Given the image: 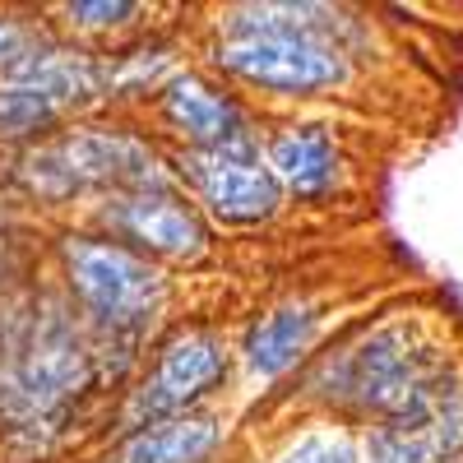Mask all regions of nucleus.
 <instances>
[{
  "instance_id": "nucleus-1",
  "label": "nucleus",
  "mask_w": 463,
  "mask_h": 463,
  "mask_svg": "<svg viewBox=\"0 0 463 463\" xmlns=\"http://www.w3.org/2000/svg\"><path fill=\"white\" fill-rule=\"evenodd\" d=\"M463 366V343L440 311L390 306L334 334L297 380L301 408L325 421L366 431L408 412Z\"/></svg>"
},
{
  "instance_id": "nucleus-2",
  "label": "nucleus",
  "mask_w": 463,
  "mask_h": 463,
  "mask_svg": "<svg viewBox=\"0 0 463 463\" xmlns=\"http://www.w3.org/2000/svg\"><path fill=\"white\" fill-rule=\"evenodd\" d=\"M371 24L320 0H250L218 14L209 70L274 102H316L357 84Z\"/></svg>"
},
{
  "instance_id": "nucleus-3",
  "label": "nucleus",
  "mask_w": 463,
  "mask_h": 463,
  "mask_svg": "<svg viewBox=\"0 0 463 463\" xmlns=\"http://www.w3.org/2000/svg\"><path fill=\"white\" fill-rule=\"evenodd\" d=\"M56 274L65 306L93 338V353H121V362L135 366L144 338L172 301L163 269L98 227H70L56 241Z\"/></svg>"
},
{
  "instance_id": "nucleus-4",
  "label": "nucleus",
  "mask_w": 463,
  "mask_h": 463,
  "mask_svg": "<svg viewBox=\"0 0 463 463\" xmlns=\"http://www.w3.org/2000/svg\"><path fill=\"white\" fill-rule=\"evenodd\" d=\"M172 176L158 144L126 126H61L56 135L37 139L19 153L14 181L33 200L70 204L84 195H116L148 181Z\"/></svg>"
},
{
  "instance_id": "nucleus-5",
  "label": "nucleus",
  "mask_w": 463,
  "mask_h": 463,
  "mask_svg": "<svg viewBox=\"0 0 463 463\" xmlns=\"http://www.w3.org/2000/svg\"><path fill=\"white\" fill-rule=\"evenodd\" d=\"M232 362H237V347L218 325H176L167 338H158L126 399L116 403V436L200 412L213 394L227 390Z\"/></svg>"
},
{
  "instance_id": "nucleus-6",
  "label": "nucleus",
  "mask_w": 463,
  "mask_h": 463,
  "mask_svg": "<svg viewBox=\"0 0 463 463\" xmlns=\"http://www.w3.org/2000/svg\"><path fill=\"white\" fill-rule=\"evenodd\" d=\"M107 98L102 56L47 43L37 47L14 74L0 80V139L37 144L61 130L70 111Z\"/></svg>"
},
{
  "instance_id": "nucleus-7",
  "label": "nucleus",
  "mask_w": 463,
  "mask_h": 463,
  "mask_svg": "<svg viewBox=\"0 0 463 463\" xmlns=\"http://www.w3.org/2000/svg\"><path fill=\"white\" fill-rule=\"evenodd\" d=\"M167 167H172L176 185L200 204L209 227H227V232L269 227L288 204L279 176L269 172L264 153H260V139L209 148V153L176 148V153H167Z\"/></svg>"
},
{
  "instance_id": "nucleus-8",
  "label": "nucleus",
  "mask_w": 463,
  "mask_h": 463,
  "mask_svg": "<svg viewBox=\"0 0 463 463\" xmlns=\"http://www.w3.org/2000/svg\"><path fill=\"white\" fill-rule=\"evenodd\" d=\"M93 227L153 264H200L213 250V227L176 176L148 181L93 204Z\"/></svg>"
},
{
  "instance_id": "nucleus-9",
  "label": "nucleus",
  "mask_w": 463,
  "mask_h": 463,
  "mask_svg": "<svg viewBox=\"0 0 463 463\" xmlns=\"http://www.w3.org/2000/svg\"><path fill=\"white\" fill-rule=\"evenodd\" d=\"M153 116L185 153H209V148L260 139L255 107L209 70H176L153 98Z\"/></svg>"
},
{
  "instance_id": "nucleus-10",
  "label": "nucleus",
  "mask_w": 463,
  "mask_h": 463,
  "mask_svg": "<svg viewBox=\"0 0 463 463\" xmlns=\"http://www.w3.org/2000/svg\"><path fill=\"white\" fill-rule=\"evenodd\" d=\"M366 463H463V366L408 412L357 431Z\"/></svg>"
},
{
  "instance_id": "nucleus-11",
  "label": "nucleus",
  "mask_w": 463,
  "mask_h": 463,
  "mask_svg": "<svg viewBox=\"0 0 463 463\" xmlns=\"http://www.w3.org/2000/svg\"><path fill=\"white\" fill-rule=\"evenodd\" d=\"M260 153L292 204H329L353 181V163H347L338 130L316 116H288L269 126Z\"/></svg>"
},
{
  "instance_id": "nucleus-12",
  "label": "nucleus",
  "mask_w": 463,
  "mask_h": 463,
  "mask_svg": "<svg viewBox=\"0 0 463 463\" xmlns=\"http://www.w3.org/2000/svg\"><path fill=\"white\" fill-rule=\"evenodd\" d=\"M320 329H325L320 301L292 292L274 306H264V311L241 329L237 357H241L250 380L279 384L292 371H306V362L320 353Z\"/></svg>"
},
{
  "instance_id": "nucleus-13",
  "label": "nucleus",
  "mask_w": 463,
  "mask_h": 463,
  "mask_svg": "<svg viewBox=\"0 0 463 463\" xmlns=\"http://www.w3.org/2000/svg\"><path fill=\"white\" fill-rule=\"evenodd\" d=\"M222 449H227V421L213 412H190L130 436H116L102 463H213Z\"/></svg>"
},
{
  "instance_id": "nucleus-14",
  "label": "nucleus",
  "mask_w": 463,
  "mask_h": 463,
  "mask_svg": "<svg viewBox=\"0 0 463 463\" xmlns=\"http://www.w3.org/2000/svg\"><path fill=\"white\" fill-rule=\"evenodd\" d=\"M269 463H366V454H362V436L353 427L311 417L269 449Z\"/></svg>"
},
{
  "instance_id": "nucleus-15",
  "label": "nucleus",
  "mask_w": 463,
  "mask_h": 463,
  "mask_svg": "<svg viewBox=\"0 0 463 463\" xmlns=\"http://www.w3.org/2000/svg\"><path fill=\"white\" fill-rule=\"evenodd\" d=\"M56 14H61V24L74 28V33H126V28H135L148 10L139 5V0H65Z\"/></svg>"
},
{
  "instance_id": "nucleus-16",
  "label": "nucleus",
  "mask_w": 463,
  "mask_h": 463,
  "mask_svg": "<svg viewBox=\"0 0 463 463\" xmlns=\"http://www.w3.org/2000/svg\"><path fill=\"white\" fill-rule=\"evenodd\" d=\"M52 37L43 33V24H28L19 14H0V80L14 74L37 47H47Z\"/></svg>"
}]
</instances>
